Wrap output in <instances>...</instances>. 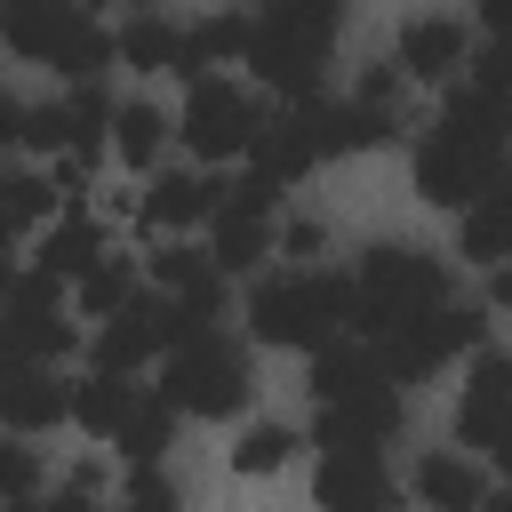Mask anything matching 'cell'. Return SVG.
<instances>
[{
	"label": "cell",
	"mask_w": 512,
	"mask_h": 512,
	"mask_svg": "<svg viewBox=\"0 0 512 512\" xmlns=\"http://www.w3.org/2000/svg\"><path fill=\"white\" fill-rule=\"evenodd\" d=\"M272 248H280V184L248 168L240 184H224V200L208 216V256L224 272H256V256H272Z\"/></svg>",
	"instance_id": "obj_8"
},
{
	"label": "cell",
	"mask_w": 512,
	"mask_h": 512,
	"mask_svg": "<svg viewBox=\"0 0 512 512\" xmlns=\"http://www.w3.org/2000/svg\"><path fill=\"white\" fill-rule=\"evenodd\" d=\"M32 496H40V456L16 432V448H8V504H32Z\"/></svg>",
	"instance_id": "obj_30"
},
{
	"label": "cell",
	"mask_w": 512,
	"mask_h": 512,
	"mask_svg": "<svg viewBox=\"0 0 512 512\" xmlns=\"http://www.w3.org/2000/svg\"><path fill=\"white\" fill-rule=\"evenodd\" d=\"M448 304V264L432 248H408V240H376L360 264H352V328L368 336H392L408 328L416 312Z\"/></svg>",
	"instance_id": "obj_5"
},
{
	"label": "cell",
	"mask_w": 512,
	"mask_h": 512,
	"mask_svg": "<svg viewBox=\"0 0 512 512\" xmlns=\"http://www.w3.org/2000/svg\"><path fill=\"white\" fill-rule=\"evenodd\" d=\"M488 304H512V264H488Z\"/></svg>",
	"instance_id": "obj_35"
},
{
	"label": "cell",
	"mask_w": 512,
	"mask_h": 512,
	"mask_svg": "<svg viewBox=\"0 0 512 512\" xmlns=\"http://www.w3.org/2000/svg\"><path fill=\"white\" fill-rule=\"evenodd\" d=\"M176 56H184V24L144 16V8L120 24V64H128V72H176Z\"/></svg>",
	"instance_id": "obj_22"
},
{
	"label": "cell",
	"mask_w": 512,
	"mask_h": 512,
	"mask_svg": "<svg viewBox=\"0 0 512 512\" xmlns=\"http://www.w3.org/2000/svg\"><path fill=\"white\" fill-rule=\"evenodd\" d=\"M312 496H320V512H392L384 448H328V456H320Z\"/></svg>",
	"instance_id": "obj_13"
},
{
	"label": "cell",
	"mask_w": 512,
	"mask_h": 512,
	"mask_svg": "<svg viewBox=\"0 0 512 512\" xmlns=\"http://www.w3.org/2000/svg\"><path fill=\"white\" fill-rule=\"evenodd\" d=\"M392 64H400L408 80H448V72H464V24H456V16H416V24L400 32Z\"/></svg>",
	"instance_id": "obj_19"
},
{
	"label": "cell",
	"mask_w": 512,
	"mask_h": 512,
	"mask_svg": "<svg viewBox=\"0 0 512 512\" xmlns=\"http://www.w3.org/2000/svg\"><path fill=\"white\" fill-rule=\"evenodd\" d=\"M456 248H464L472 264H512V176H504V184H488V192L464 208Z\"/></svg>",
	"instance_id": "obj_21"
},
{
	"label": "cell",
	"mask_w": 512,
	"mask_h": 512,
	"mask_svg": "<svg viewBox=\"0 0 512 512\" xmlns=\"http://www.w3.org/2000/svg\"><path fill=\"white\" fill-rule=\"evenodd\" d=\"M400 80H408V72H400V64H368V80H360V96H368V104H384V112H392V104H400Z\"/></svg>",
	"instance_id": "obj_33"
},
{
	"label": "cell",
	"mask_w": 512,
	"mask_h": 512,
	"mask_svg": "<svg viewBox=\"0 0 512 512\" xmlns=\"http://www.w3.org/2000/svg\"><path fill=\"white\" fill-rule=\"evenodd\" d=\"M64 280H48V272H16V288H8V360H64L72 352V320H64V296H56Z\"/></svg>",
	"instance_id": "obj_12"
},
{
	"label": "cell",
	"mask_w": 512,
	"mask_h": 512,
	"mask_svg": "<svg viewBox=\"0 0 512 512\" xmlns=\"http://www.w3.org/2000/svg\"><path fill=\"white\" fill-rule=\"evenodd\" d=\"M168 136H176V128H168L160 104H120V112H112V152H120L128 168H152V160L168 152Z\"/></svg>",
	"instance_id": "obj_24"
},
{
	"label": "cell",
	"mask_w": 512,
	"mask_h": 512,
	"mask_svg": "<svg viewBox=\"0 0 512 512\" xmlns=\"http://www.w3.org/2000/svg\"><path fill=\"white\" fill-rule=\"evenodd\" d=\"M176 400L168 392H136V416L120 424V456L128 464H160V448H168V432H176Z\"/></svg>",
	"instance_id": "obj_25"
},
{
	"label": "cell",
	"mask_w": 512,
	"mask_h": 512,
	"mask_svg": "<svg viewBox=\"0 0 512 512\" xmlns=\"http://www.w3.org/2000/svg\"><path fill=\"white\" fill-rule=\"evenodd\" d=\"M8 512H40V496H32V504H8Z\"/></svg>",
	"instance_id": "obj_36"
},
{
	"label": "cell",
	"mask_w": 512,
	"mask_h": 512,
	"mask_svg": "<svg viewBox=\"0 0 512 512\" xmlns=\"http://www.w3.org/2000/svg\"><path fill=\"white\" fill-rule=\"evenodd\" d=\"M472 8H480V24H488V32H512V0H472Z\"/></svg>",
	"instance_id": "obj_34"
},
{
	"label": "cell",
	"mask_w": 512,
	"mask_h": 512,
	"mask_svg": "<svg viewBox=\"0 0 512 512\" xmlns=\"http://www.w3.org/2000/svg\"><path fill=\"white\" fill-rule=\"evenodd\" d=\"M336 32H344V0H264L256 32H248V72L272 96L304 104V96H320Z\"/></svg>",
	"instance_id": "obj_3"
},
{
	"label": "cell",
	"mask_w": 512,
	"mask_h": 512,
	"mask_svg": "<svg viewBox=\"0 0 512 512\" xmlns=\"http://www.w3.org/2000/svg\"><path fill=\"white\" fill-rule=\"evenodd\" d=\"M136 392H144V384H128L120 368H88V376L72 384V424L96 432V440H120V424L136 416Z\"/></svg>",
	"instance_id": "obj_20"
},
{
	"label": "cell",
	"mask_w": 512,
	"mask_h": 512,
	"mask_svg": "<svg viewBox=\"0 0 512 512\" xmlns=\"http://www.w3.org/2000/svg\"><path fill=\"white\" fill-rule=\"evenodd\" d=\"M160 392L184 408V416H240L248 408V352L208 320V328H192V336H176L168 344V360H160Z\"/></svg>",
	"instance_id": "obj_7"
},
{
	"label": "cell",
	"mask_w": 512,
	"mask_h": 512,
	"mask_svg": "<svg viewBox=\"0 0 512 512\" xmlns=\"http://www.w3.org/2000/svg\"><path fill=\"white\" fill-rule=\"evenodd\" d=\"M416 504H424V512H488V480H480L472 456L432 448V456L416 464Z\"/></svg>",
	"instance_id": "obj_18"
},
{
	"label": "cell",
	"mask_w": 512,
	"mask_h": 512,
	"mask_svg": "<svg viewBox=\"0 0 512 512\" xmlns=\"http://www.w3.org/2000/svg\"><path fill=\"white\" fill-rule=\"evenodd\" d=\"M216 200H224V184H216V176H200V168H160V176H152V192L136 200V216H144L152 232H184V224H208V216H216Z\"/></svg>",
	"instance_id": "obj_17"
},
{
	"label": "cell",
	"mask_w": 512,
	"mask_h": 512,
	"mask_svg": "<svg viewBox=\"0 0 512 512\" xmlns=\"http://www.w3.org/2000/svg\"><path fill=\"white\" fill-rule=\"evenodd\" d=\"M480 312L472 304H432V312H416L408 328H392V336H376V360L400 376V384H424V376H440L456 352H480Z\"/></svg>",
	"instance_id": "obj_9"
},
{
	"label": "cell",
	"mask_w": 512,
	"mask_h": 512,
	"mask_svg": "<svg viewBox=\"0 0 512 512\" xmlns=\"http://www.w3.org/2000/svg\"><path fill=\"white\" fill-rule=\"evenodd\" d=\"M320 248H328V224L320 216H288L280 224V256H320Z\"/></svg>",
	"instance_id": "obj_31"
},
{
	"label": "cell",
	"mask_w": 512,
	"mask_h": 512,
	"mask_svg": "<svg viewBox=\"0 0 512 512\" xmlns=\"http://www.w3.org/2000/svg\"><path fill=\"white\" fill-rule=\"evenodd\" d=\"M144 288H136V264L128 256H104L88 280H80V312H96V320H112V312H128Z\"/></svg>",
	"instance_id": "obj_26"
},
{
	"label": "cell",
	"mask_w": 512,
	"mask_h": 512,
	"mask_svg": "<svg viewBox=\"0 0 512 512\" xmlns=\"http://www.w3.org/2000/svg\"><path fill=\"white\" fill-rule=\"evenodd\" d=\"M288 456H296V432H288V424H248V432L232 440V472H240V480H264V472H280Z\"/></svg>",
	"instance_id": "obj_27"
},
{
	"label": "cell",
	"mask_w": 512,
	"mask_h": 512,
	"mask_svg": "<svg viewBox=\"0 0 512 512\" xmlns=\"http://www.w3.org/2000/svg\"><path fill=\"white\" fill-rule=\"evenodd\" d=\"M504 176H512V96H488L464 80L416 144V192L432 208H472Z\"/></svg>",
	"instance_id": "obj_1"
},
{
	"label": "cell",
	"mask_w": 512,
	"mask_h": 512,
	"mask_svg": "<svg viewBox=\"0 0 512 512\" xmlns=\"http://www.w3.org/2000/svg\"><path fill=\"white\" fill-rule=\"evenodd\" d=\"M112 8H144V0H112Z\"/></svg>",
	"instance_id": "obj_37"
},
{
	"label": "cell",
	"mask_w": 512,
	"mask_h": 512,
	"mask_svg": "<svg viewBox=\"0 0 512 512\" xmlns=\"http://www.w3.org/2000/svg\"><path fill=\"white\" fill-rule=\"evenodd\" d=\"M344 328H352V272L296 264V272H272V280L248 296V336H256V344L328 352Z\"/></svg>",
	"instance_id": "obj_4"
},
{
	"label": "cell",
	"mask_w": 512,
	"mask_h": 512,
	"mask_svg": "<svg viewBox=\"0 0 512 512\" xmlns=\"http://www.w3.org/2000/svg\"><path fill=\"white\" fill-rule=\"evenodd\" d=\"M248 16H208V24H192L184 32V56H176V72L184 80H208V64H224V56H248Z\"/></svg>",
	"instance_id": "obj_23"
},
{
	"label": "cell",
	"mask_w": 512,
	"mask_h": 512,
	"mask_svg": "<svg viewBox=\"0 0 512 512\" xmlns=\"http://www.w3.org/2000/svg\"><path fill=\"white\" fill-rule=\"evenodd\" d=\"M304 392H312L320 448H384L400 432V376L376 352H352V344L312 352V384Z\"/></svg>",
	"instance_id": "obj_2"
},
{
	"label": "cell",
	"mask_w": 512,
	"mask_h": 512,
	"mask_svg": "<svg viewBox=\"0 0 512 512\" xmlns=\"http://www.w3.org/2000/svg\"><path fill=\"white\" fill-rule=\"evenodd\" d=\"M104 256H112L104 224H96L88 208H64V216L40 232V248H32V272H48V280H72V288H80V280H88Z\"/></svg>",
	"instance_id": "obj_16"
},
{
	"label": "cell",
	"mask_w": 512,
	"mask_h": 512,
	"mask_svg": "<svg viewBox=\"0 0 512 512\" xmlns=\"http://www.w3.org/2000/svg\"><path fill=\"white\" fill-rule=\"evenodd\" d=\"M472 88H488V96H512V32H488V48L472 56Z\"/></svg>",
	"instance_id": "obj_29"
},
{
	"label": "cell",
	"mask_w": 512,
	"mask_h": 512,
	"mask_svg": "<svg viewBox=\"0 0 512 512\" xmlns=\"http://www.w3.org/2000/svg\"><path fill=\"white\" fill-rule=\"evenodd\" d=\"M144 264H152V288H160V296H176L192 320H216V312H224V264H216L208 248L168 240V248H152Z\"/></svg>",
	"instance_id": "obj_15"
},
{
	"label": "cell",
	"mask_w": 512,
	"mask_h": 512,
	"mask_svg": "<svg viewBox=\"0 0 512 512\" xmlns=\"http://www.w3.org/2000/svg\"><path fill=\"white\" fill-rule=\"evenodd\" d=\"M48 208H56V184H48V176H32V168L8 176V232H32Z\"/></svg>",
	"instance_id": "obj_28"
},
{
	"label": "cell",
	"mask_w": 512,
	"mask_h": 512,
	"mask_svg": "<svg viewBox=\"0 0 512 512\" xmlns=\"http://www.w3.org/2000/svg\"><path fill=\"white\" fill-rule=\"evenodd\" d=\"M192 96H184V120H176V136L192 144V160H240V152H256V128H264V112L248 104V88H232V80H184Z\"/></svg>",
	"instance_id": "obj_10"
},
{
	"label": "cell",
	"mask_w": 512,
	"mask_h": 512,
	"mask_svg": "<svg viewBox=\"0 0 512 512\" xmlns=\"http://www.w3.org/2000/svg\"><path fill=\"white\" fill-rule=\"evenodd\" d=\"M40 512H96V472L80 464V472H72L56 496H40Z\"/></svg>",
	"instance_id": "obj_32"
},
{
	"label": "cell",
	"mask_w": 512,
	"mask_h": 512,
	"mask_svg": "<svg viewBox=\"0 0 512 512\" xmlns=\"http://www.w3.org/2000/svg\"><path fill=\"white\" fill-rule=\"evenodd\" d=\"M456 440L512 480V360L504 352H480V368H472V384L456 400Z\"/></svg>",
	"instance_id": "obj_11"
},
{
	"label": "cell",
	"mask_w": 512,
	"mask_h": 512,
	"mask_svg": "<svg viewBox=\"0 0 512 512\" xmlns=\"http://www.w3.org/2000/svg\"><path fill=\"white\" fill-rule=\"evenodd\" d=\"M0 416H8V432H48V424H64L72 416V384H64V368L56 360H8V384H0Z\"/></svg>",
	"instance_id": "obj_14"
},
{
	"label": "cell",
	"mask_w": 512,
	"mask_h": 512,
	"mask_svg": "<svg viewBox=\"0 0 512 512\" xmlns=\"http://www.w3.org/2000/svg\"><path fill=\"white\" fill-rule=\"evenodd\" d=\"M8 48L32 64H56L64 80H96L120 56V32H104L88 0H8Z\"/></svg>",
	"instance_id": "obj_6"
}]
</instances>
